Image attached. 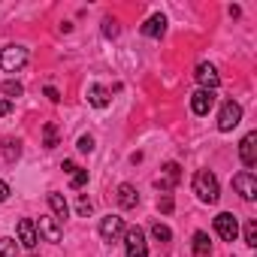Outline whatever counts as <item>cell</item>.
<instances>
[{
  "instance_id": "cell-13",
  "label": "cell",
  "mask_w": 257,
  "mask_h": 257,
  "mask_svg": "<svg viewBox=\"0 0 257 257\" xmlns=\"http://www.w3.org/2000/svg\"><path fill=\"white\" fill-rule=\"evenodd\" d=\"M19 242L31 251V248H37V242H40V236H37V224L31 221V218H22L19 221Z\"/></svg>"
},
{
  "instance_id": "cell-28",
  "label": "cell",
  "mask_w": 257,
  "mask_h": 257,
  "mask_svg": "<svg viewBox=\"0 0 257 257\" xmlns=\"http://www.w3.org/2000/svg\"><path fill=\"white\" fill-rule=\"evenodd\" d=\"M91 209H94V206H91V200H88V197H82V200H79V215H85V218H88V215H91Z\"/></svg>"
},
{
  "instance_id": "cell-1",
  "label": "cell",
  "mask_w": 257,
  "mask_h": 257,
  "mask_svg": "<svg viewBox=\"0 0 257 257\" xmlns=\"http://www.w3.org/2000/svg\"><path fill=\"white\" fill-rule=\"evenodd\" d=\"M191 185H194V194H197L203 203H218L221 188H218V179H215V173H212V170H197Z\"/></svg>"
},
{
  "instance_id": "cell-8",
  "label": "cell",
  "mask_w": 257,
  "mask_h": 257,
  "mask_svg": "<svg viewBox=\"0 0 257 257\" xmlns=\"http://www.w3.org/2000/svg\"><path fill=\"white\" fill-rule=\"evenodd\" d=\"M121 233H124V221H121L118 215H109V218L100 221V236H103V242H118Z\"/></svg>"
},
{
  "instance_id": "cell-10",
  "label": "cell",
  "mask_w": 257,
  "mask_h": 257,
  "mask_svg": "<svg viewBox=\"0 0 257 257\" xmlns=\"http://www.w3.org/2000/svg\"><path fill=\"white\" fill-rule=\"evenodd\" d=\"M239 158H242V164H245L248 170L257 164V134H254V131L239 143Z\"/></svg>"
},
{
  "instance_id": "cell-17",
  "label": "cell",
  "mask_w": 257,
  "mask_h": 257,
  "mask_svg": "<svg viewBox=\"0 0 257 257\" xmlns=\"http://www.w3.org/2000/svg\"><path fill=\"white\" fill-rule=\"evenodd\" d=\"M49 206H52V212H55V218H58V221L64 224V218L70 215V206H67V200H64L61 194H55V191H52V194H49Z\"/></svg>"
},
{
  "instance_id": "cell-21",
  "label": "cell",
  "mask_w": 257,
  "mask_h": 257,
  "mask_svg": "<svg viewBox=\"0 0 257 257\" xmlns=\"http://www.w3.org/2000/svg\"><path fill=\"white\" fill-rule=\"evenodd\" d=\"M85 182H88V170H82V167H76V170L70 173V185H73V188L79 191V188H82Z\"/></svg>"
},
{
  "instance_id": "cell-4",
  "label": "cell",
  "mask_w": 257,
  "mask_h": 257,
  "mask_svg": "<svg viewBox=\"0 0 257 257\" xmlns=\"http://www.w3.org/2000/svg\"><path fill=\"white\" fill-rule=\"evenodd\" d=\"M239 121H242V106L233 103V100H227V103L221 106V115H218V131H221V134H230Z\"/></svg>"
},
{
  "instance_id": "cell-24",
  "label": "cell",
  "mask_w": 257,
  "mask_h": 257,
  "mask_svg": "<svg viewBox=\"0 0 257 257\" xmlns=\"http://www.w3.org/2000/svg\"><path fill=\"white\" fill-rule=\"evenodd\" d=\"M245 245H257V221H248L245 224Z\"/></svg>"
},
{
  "instance_id": "cell-30",
  "label": "cell",
  "mask_w": 257,
  "mask_h": 257,
  "mask_svg": "<svg viewBox=\"0 0 257 257\" xmlns=\"http://www.w3.org/2000/svg\"><path fill=\"white\" fill-rule=\"evenodd\" d=\"M10 112H13V103L10 100H0V118H7Z\"/></svg>"
},
{
  "instance_id": "cell-19",
  "label": "cell",
  "mask_w": 257,
  "mask_h": 257,
  "mask_svg": "<svg viewBox=\"0 0 257 257\" xmlns=\"http://www.w3.org/2000/svg\"><path fill=\"white\" fill-rule=\"evenodd\" d=\"M4 158H7L10 164L22 158V146H19V140H7V143H4Z\"/></svg>"
},
{
  "instance_id": "cell-26",
  "label": "cell",
  "mask_w": 257,
  "mask_h": 257,
  "mask_svg": "<svg viewBox=\"0 0 257 257\" xmlns=\"http://www.w3.org/2000/svg\"><path fill=\"white\" fill-rule=\"evenodd\" d=\"M79 152H94V137H79Z\"/></svg>"
},
{
  "instance_id": "cell-15",
  "label": "cell",
  "mask_w": 257,
  "mask_h": 257,
  "mask_svg": "<svg viewBox=\"0 0 257 257\" xmlns=\"http://www.w3.org/2000/svg\"><path fill=\"white\" fill-rule=\"evenodd\" d=\"M118 203H121V209H134V206L140 203L137 188H134V185H121V188H118Z\"/></svg>"
},
{
  "instance_id": "cell-18",
  "label": "cell",
  "mask_w": 257,
  "mask_h": 257,
  "mask_svg": "<svg viewBox=\"0 0 257 257\" xmlns=\"http://www.w3.org/2000/svg\"><path fill=\"white\" fill-rule=\"evenodd\" d=\"M209 251H212L209 236H206V233H194V254H197V257H206Z\"/></svg>"
},
{
  "instance_id": "cell-7",
  "label": "cell",
  "mask_w": 257,
  "mask_h": 257,
  "mask_svg": "<svg viewBox=\"0 0 257 257\" xmlns=\"http://www.w3.org/2000/svg\"><path fill=\"white\" fill-rule=\"evenodd\" d=\"M212 106H215V91H194L191 94V112L194 115H209L212 112Z\"/></svg>"
},
{
  "instance_id": "cell-5",
  "label": "cell",
  "mask_w": 257,
  "mask_h": 257,
  "mask_svg": "<svg viewBox=\"0 0 257 257\" xmlns=\"http://www.w3.org/2000/svg\"><path fill=\"white\" fill-rule=\"evenodd\" d=\"M215 233H218L224 242H236V236H239V221H236V215L221 212V215L215 218Z\"/></svg>"
},
{
  "instance_id": "cell-25",
  "label": "cell",
  "mask_w": 257,
  "mask_h": 257,
  "mask_svg": "<svg viewBox=\"0 0 257 257\" xmlns=\"http://www.w3.org/2000/svg\"><path fill=\"white\" fill-rule=\"evenodd\" d=\"M0 257H16V239H0Z\"/></svg>"
},
{
  "instance_id": "cell-29",
  "label": "cell",
  "mask_w": 257,
  "mask_h": 257,
  "mask_svg": "<svg viewBox=\"0 0 257 257\" xmlns=\"http://www.w3.org/2000/svg\"><path fill=\"white\" fill-rule=\"evenodd\" d=\"M103 34H106V37H115V34H118V25L106 19V22H103Z\"/></svg>"
},
{
  "instance_id": "cell-6",
  "label": "cell",
  "mask_w": 257,
  "mask_h": 257,
  "mask_svg": "<svg viewBox=\"0 0 257 257\" xmlns=\"http://www.w3.org/2000/svg\"><path fill=\"white\" fill-rule=\"evenodd\" d=\"M233 188L239 191V197L242 200H254L257 197V179H254V173L251 170H245V173H239V176H233Z\"/></svg>"
},
{
  "instance_id": "cell-33",
  "label": "cell",
  "mask_w": 257,
  "mask_h": 257,
  "mask_svg": "<svg viewBox=\"0 0 257 257\" xmlns=\"http://www.w3.org/2000/svg\"><path fill=\"white\" fill-rule=\"evenodd\" d=\"M61 170H64V173H73V170H76V164H73V161H64V167H61Z\"/></svg>"
},
{
  "instance_id": "cell-16",
  "label": "cell",
  "mask_w": 257,
  "mask_h": 257,
  "mask_svg": "<svg viewBox=\"0 0 257 257\" xmlns=\"http://www.w3.org/2000/svg\"><path fill=\"white\" fill-rule=\"evenodd\" d=\"M88 103L97 106V109H106V106H109V91L100 88V85H91V88H88Z\"/></svg>"
},
{
  "instance_id": "cell-11",
  "label": "cell",
  "mask_w": 257,
  "mask_h": 257,
  "mask_svg": "<svg viewBox=\"0 0 257 257\" xmlns=\"http://www.w3.org/2000/svg\"><path fill=\"white\" fill-rule=\"evenodd\" d=\"M179 176H182V170H179V164H167L164 167V173L158 176V191H164V194H170L173 188H176V182H179Z\"/></svg>"
},
{
  "instance_id": "cell-32",
  "label": "cell",
  "mask_w": 257,
  "mask_h": 257,
  "mask_svg": "<svg viewBox=\"0 0 257 257\" xmlns=\"http://www.w3.org/2000/svg\"><path fill=\"white\" fill-rule=\"evenodd\" d=\"M7 197H10V185H7V182H0V203H4Z\"/></svg>"
},
{
  "instance_id": "cell-31",
  "label": "cell",
  "mask_w": 257,
  "mask_h": 257,
  "mask_svg": "<svg viewBox=\"0 0 257 257\" xmlns=\"http://www.w3.org/2000/svg\"><path fill=\"white\" fill-rule=\"evenodd\" d=\"M46 97H49V100H52V103H61V94H58V91H55V88H52V85H49V88H46Z\"/></svg>"
},
{
  "instance_id": "cell-12",
  "label": "cell",
  "mask_w": 257,
  "mask_h": 257,
  "mask_svg": "<svg viewBox=\"0 0 257 257\" xmlns=\"http://www.w3.org/2000/svg\"><path fill=\"white\" fill-rule=\"evenodd\" d=\"M37 236H46V242H61V221L55 215H43Z\"/></svg>"
},
{
  "instance_id": "cell-27",
  "label": "cell",
  "mask_w": 257,
  "mask_h": 257,
  "mask_svg": "<svg viewBox=\"0 0 257 257\" xmlns=\"http://www.w3.org/2000/svg\"><path fill=\"white\" fill-rule=\"evenodd\" d=\"M158 209H161L164 215H167V212H173V197H170V194H164V197L158 200Z\"/></svg>"
},
{
  "instance_id": "cell-20",
  "label": "cell",
  "mask_w": 257,
  "mask_h": 257,
  "mask_svg": "<svg viewBox=\"0 0 257 257\" xmlns=\"http://www.w3.org/2000/svg\"><path fill=\"white\" fill-rule=\"evenodd\" d=\"M43 146H46V149H55V146H58V127H55L52 121L43 127Z\"/></svg>"
},
{
  "instance_id": "cell-22",
  "label": "cell",
  "mask_w": 257,
  "mask_h": 257,
  "mask_svg": "<svg viewBox=\"0 0 257 257\" xmlns=\"http://www.w3.org/2000/svg\"><path fill=\"white\" fill-rule=\"evenodd\" d=\"M152 236H155L158 242H170V239H173V230L164 227V224H155V227H152Z\"/></svg>"
},
{
  "instance_id": "cell-23",
  "label": "cell",
  "mask_w": 257,
  "mask_h": 257,
  "mask_svg": "<svg viewBox=\"0 0 257 257\" xmlns=\"http://www.w3.org/2000/svg\"><path fill=\"white\" fill-rule=\"evenodd\" d=\"M22 85L19 82H4V85H0V94H7V97H22Z\"/></svg>"
},
{
  "instance_id": "cell-9",
  "label": "cell",
  "mask_w": 257,
  "mask_h": 257,
  "mask_svg": "<svg viewBox=\"0 0 257 257\" xmlns=\"http://www.w3.org/2000/svg\"><path fill=\"white\" fill-rule=\"evenodd\" d=\"M194 76H197V82L203 85V91H215V88L221 85V76H218V70H215L212 64H200Z\"/></svg>"
},
{
  "instance_id": "cell-3",
  "label": "cell",
  "mask_w": 257,
  "mask_h": 257,
  "mask_svg": "<svg viewBox=\"0 0 257 257\" xmlns=\"http://www.w3.org/2000/svg\"><path fill=\"white\" fill-rule=\"evenodd\" d=\"M124 248H127V257H149L146 233H143L140 227H131V230H124Z\"/></svg>"
},
{
  "instance_id": "cell-2",
  "label": "cell",
  "mask_w": 257,
  "mask_h": 257,
  "mask_svg": "<svg viewBox=\"0 0 257 257\" xmlns=\"http://www.w3.org/2000/svg\"><path fill=\"white\" fill-rule=\"evenodd\" d=\"M28 64V49L25 46H7L4 52H0V67H4L7 73H16Z\"/></svg>"
},
{
  "instance_id": "cell-14",
  "label": "cell",
  "mask_w": 257,
  "mask_h": 257,
  "mask_svg": "<svg viewBox=\"0 0 257 257\" xmlns=\"http://www.w3.org/2000/svg\"><path fill=\"white\" fill-rule=\"evenodd\" d=\"M143 34L152 37V40H161V37L167 34V19H164V16H152V19L143 25Z\"/></svg>"
}]
</instances>
